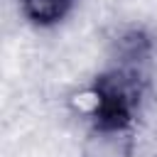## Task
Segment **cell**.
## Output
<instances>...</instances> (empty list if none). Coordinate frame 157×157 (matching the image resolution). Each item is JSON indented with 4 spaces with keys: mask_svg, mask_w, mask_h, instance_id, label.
<instances>
[{
    "mask_svg": "<svg viewBox=\"0 0 157 157\" xmlns=\"http://www.w3.org/2000/svg\"><path fill=\"white\" fill-rule=\"evenodd\" d=\"M25 17L32 20L39 27H49L56 25L59 20H64L74 5V0H17Z\"/></svg>",
    "mask_w": 157,
    "mask_h": 157,
    "instance_id": "cell-2",
    "label": "cell"
},
{
    "mask_svg": "<svg viewBox=\"0 0 157 157\" xmlns=\"http://www.w3.org/2000/svg\"><path fill=\"white\" fill-rule=\"evenodd\" d=\"M135 137L130 125H91L81 157H132Z\"/></svg>",
    "mask_w": 157,
    "mask_h": 157,
    "instance_id": "cell-1",
    "label": "cell"
}]
</instances>
